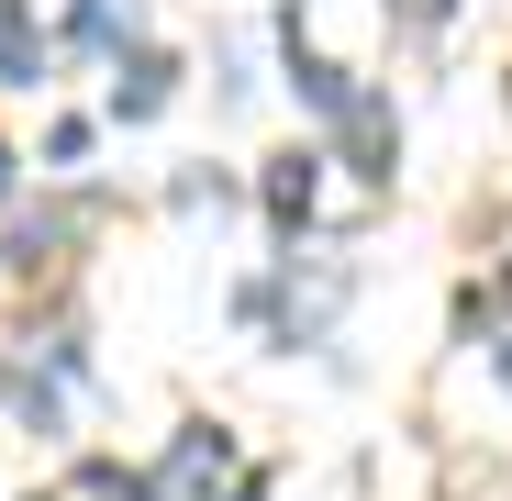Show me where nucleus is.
Listing matches in <instances>:
<instances>
[{
	"label": "nucleus",
	"instance_id": "1",
	"mask_svg": "<svg viewBox=\"0 0 512 501\" xmlns=\"http://www.w3.org/2000/svg\"><path fill=\"white\" fill-rule=\"evenodd\" d=\"M268 212H279V223H301V212H312V156H279V179H268Z\"/></svg>",
	"mask_w": 512,
	"mask_h": 501
}]
</instances>
